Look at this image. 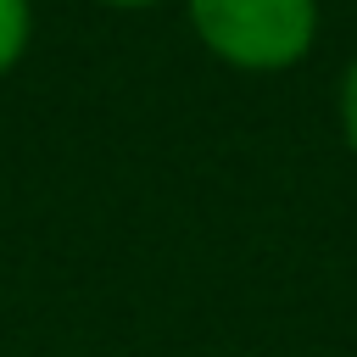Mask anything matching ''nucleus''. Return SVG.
Instances as JSON below:
<instances>
[{
    "instance_id": "nucleus-1",
    "label": "nucleus",
    "mask_w": 357,
    "mask_h": 357,
    "mask_svg": "<svg viewBox=\"0 0 357 357\" xmlns=\"http://www.w3.org/2000/svg\"><path fill=\"white\" fill-rule=\"evenodd\" d=\"M195 39L240 73H284L318 39V0H184Z\"/></svg>"
},
{
    "instance_id": "nucleus-2",
    "label": "nucleus",
    "mask_w": 357,
    "mask_h": 357,
    "mask_svg": "<svg viewBox=\"0 0 357 357\" xmlns=\"http://www.w3.org/2000/svg\"><path fill=\"white\" fill-rule=\"evenodd\" d=\"M28 39H33V0H0V73L22 61Z\"/></svg>"
},
{
    "instance_id": "nucleus-3",
    "label": "nucleus",
    "mask_w": 357,
    "mask_h": 357,
    "mask_svg": "<svg viewBox=\"0 0 357 357\" xmlns=\"http://www.w3.org/2000/svg\"><path fill=\"white\" fill-rule=\"evenodd\" d=\"M335 112H340L346 151L357 156V56H351V61H346V73H340V100H335Z\"/></svg>"
},
{
    "instance_id": "nucleus-4",
    "label": "nucleus",
    "mask_w": 357,
    "mask_h": 357,
    "mask_svg": "<svg viewBox=\"0 0 357 357\" xmlns=\"http://www.w3.org/2000/svg\"><path fill=\"white\" fill-rule=\"evenodd\" d=\"M100 6H123L128 11V6H156V0H100Z\"/></svg>"
}]
</instances>
